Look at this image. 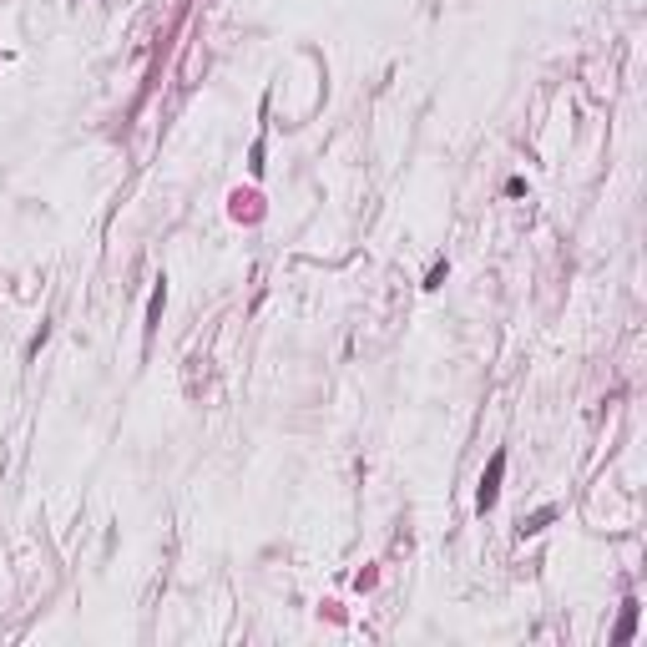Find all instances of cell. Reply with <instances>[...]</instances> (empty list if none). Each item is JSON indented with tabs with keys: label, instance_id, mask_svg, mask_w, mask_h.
I'll list each match as a JSON object with an SVG mask.
<instances>
[{
	"label": "cell",
	"instance_id": "6da1fadb",
	"mask_svg": "<svg viewBox=\"0 0 647 647\" xmlns=\"http://www.w3.org/2000/svg\"><path fill=\"white\" fill-rule=\"evenodd\" d=\"M501 476H506V450H496V455H491L486 476H481V491H476V506H481V511H491V506H496V496H501Z\"/></svg>",
	"mask_w": 647,
	"mask_h": 647
},
{
	"label": "cell",
	"instance_id": "7a4b0ae2",
	"mask_svg": "<svg viewBox=\"0 0 647 647\" xmlns=\"http://www.w3.org/2000/svg\"><path fill=\"white\" fill-rule=\"evenodd\" d=\"M162 304H167V283L157 278L152 299H147V324H142V334H147V339H152V334H157V324H162Z\"/></svg>",
	"mask_w": 647,
	"mask_h": 647
},
{
	"label": "cell",
	"instance_id": "3957f363",
	"mask_svg": "<svg viewBox=\"0 0 647 647\" xmlns=\"http://www.w3.org/2000/svg\"><path fill=\"white\" fill-rule=\"evenodd\" d=\"M551 521H556V506H541L536 516H526V521H521V536H536V531H546Z\"/></svg>",
	"mask_w": 647,
	"mask_h": 647
},
{
	"label": "cell",
	"instance_id": "277c9868",
	"mask_svg": "<svg viewBox=\"0 0 647 647\" xmlns=\"http://www.w3.org/2000/svg\"><path fill=\"white\" fill-rule=\"evenodd\" d=\"M632 627H637V602H627V607H622V627H617V642H627V637H632Z\"/></svg>",
	"mask_w": 647,
	"mask_h": 647
},
{
	"label": "cell",
	"instance_id": "5b68a950",
	"mask_svg": "<svg viewBox=\"0 0 647 647\" xmlns=\"http://www.w3.org/2000/svg\"><path fill=\"white\" fill-rule=\"evenodd\" d=\"M440 283H445V258H440V263L430 268V278H425V288H440Z\"/></svg>",
	"mask_w": 647,
	"mask_h": 647
}]
</instances>
